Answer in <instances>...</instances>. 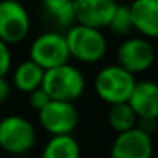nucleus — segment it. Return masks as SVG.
I'll use <instances>...</instances> for the list:
<instances>
[{"instance_id":"412c9836","label":"nucleus","mask_w":158,"mask_h":158,"mask_svg":"<svg viewBox=\"0 0 158 158\" xmlns=\"http://www.w3.org/2000/svg\"><path fill=\"white\" fill-rule=\"evenodd\" d=\"M11 95V82L6 79V76H0V106L8 101Z\"/></svg>"},{"instance_id":"423d86ee","label":"nucleus","mask_w":158,"mask_h":158,"mask_svg":"<svg viewBox=\"0 0 158 158\" xmlns=\"http://www.w3.org/2000/svg\"><path fill=\"white\" fill-rule=\"evenodd\" d=\"M31 31V17L19 0H0V40L16 45L23 42Z\"/></svg>"},{"instance_id":"ddd939ff","label":"nucleus","mask_w":158,"mask_h":158,"mask_svg":"<svg viewBox=\"0 0 158 158\" xmlns=\"http://www.w3.org/2000/svg\"><path fill=\"white\" fill-rule=\"evenodd\" d=\"M44 74H45L44 68H40L36 62L27 59V60L20 62L13 70V85L20 93H27L28 95L33 90L42 87Z\"/></svg>"},{"instance_id":"f257e3e1","label":"nucleus","mask_w":158,"mask_h":158,"mask_svg":"<svg viewBox=\"0 0 158 158\" xmlns=\"http://www.w3.org/2000/svg\"><path fill=\"white\" fill-rule=\"evenodd\" d=\"M65 40L73 57L82 64H98L107 54L109 42L102 30L84 27V25H71L65 33Z\"/></svg>"},{"instance_id":"6ab92c4d","label":"nucleus","mask_w":158,"mask_h":158,"mask_svg":"<svg viewBox=\"0 0 158 158\" xmlns=\"http://www.w3.org/2000/svg\"><path fill=\"white\" fill-rule=\"evenodd\" d=\"M13 67V53L11 47L0 40V76H8Z\"/></svg>"},{"instance_id":"4468645a","label":"nucleus","mask_w":158,"mask_h":158,"mask_svg":"<svg viewBox=\"0 0 158 158\" xmlns=\"http://www.w3.org/2000/svg\"><path fill=\"white\" fill-rule=\"evenodd\" d=\"M40 158H81V146L73 135L50 136L42 147Z\"/></svg>"},{"instance_id":"2eb2a0df","label":"nucleus","mask_w":158,"mask_h":158,"mask_svg":"<svg viewBox=\"0 0 158 158\" xmlns=\"http://www.w3.org/2000/svg\"><path fill=\"white\" fill-rule=\"evenodd\" d=\"M44 14L57 28H70L74 25L73 0H40Z\"/></svg>"},{"instance_id":"39448f33","label":"nucleus","mask_w":158,"mask_h":158,"mask_svg":"<svg viewBox=\"0 0 158 158\" xmlns=\"http://www.w3.org/2000/svg\"><path fill=\"white\" fill-rule=\"evenodd\" d=\"M28 59L36 62L45 71L70 60L65 34L59 31H45L39 34L30 45Z\"/></svg>"},{"instance_id":"aec40b11","label":"nucleus","mask_w":158,"mask_h":158,"mask_svg":"<svg viewBox=\"0 0 158 158\" xmlns=\"http://www.w3.org/2000/svg\"><path fill=\"white\" fill-rule=\"evenodd\" d=\"M136 129H139L143 133L152 136L156 132V129H158V119H153V118H138Z\"/></svg>"},{"instance_id":"1a4fd4ad","label":"nucleus","mask_w":158,"mask_h":158,"mask_svg":"<svg viewBox=\"0 0 158 158\" xmlns=\"http://www.w3.org/2000/svg\"><path fill=\"white\" fill-rule=\"evenodd\" d=\"M116 6V0H73L74 23L96 30L107 28Z\"/></svg>"},{"instance_id":"a211bd4d","label":"nucleus","mask_w":158,"mask_h":158,"mask_svg":"<svg viewBox=\"0 0 158 158\" xmlns=\"http://www.w3.org/2000/svg\"><path fill=\"white\" fill-rule=\"evenodd\" d=\"M51 101V98L48 96V93L40 87V89H36L33 90L31 93H28V104L33 110L36 112H40L48 102Z\"/></svg>"},{"instance_id":"20e7f679","label":"nucleus","mask_w":158,"mask_h":158,"mask_svg":"<svg viewBox=\"0 0 158 158\" xmlns=\"http://www.w3.org/2000/svg\"><path fill=\"white\" fill-rule=\"evenodd\" d=\"M37 141L34 124L22 115H6L0 119V149L10 155L28 153Z\"/></svg>"},{"instance_id":"f3484780","label":"nucleus","mask_w":158,"mask_h":158,"mask_svg":"<svg viewBox=\"0 0 158 158\" xmlns=\"http://www.w3.org/2000/svg\"><path fill=\"white\" fill-rule=\"evenodd\" d=\"M107 30L118 37H126L133 31V22H132V14H130V8L129 5H119L116 6Z\"/></svg>"},{"instance_id":"f03ea898","label":"nucleus","mask_w":158,"mask_h":158,"mask_svg":"<svg viewBox=\"0 0 158 158\" xmlns=\"http://www.w3.org/2000/svg\"><path fill=\"white\" fill-rule=\"evenodd\" d=\"M85 76L77 67L70 62L50 68L44 74L42 89L51 99L74 102L85 92Z\"/></svg>"},{"instance_id":"9b49d317","label":"nucleus","mask_w":158,"mask_h":158,"mask_svg":"<svg viewBox=\"0 0 158 158\" xmlns=\"http://www.w3.org/2000/svg\"><path fill=\"white\" fill-rule=\"evenodd\" d=\"M133 31L146 39H158V0H133L129 5Z\"/></svg>"},{"instance_id":"0eeeda50","label":"nucleus","mask_w":158,"mask_h":158,"mask_svg":"<svg viewBox=\"0 0 158 158\" xmlns=\"http://www.w3.org/2000/svg\"><path fill=\"white\" fill-rule=\"evenodd\" d=\"M155 54L156 50L149 39L141 36L127 37L116 48V64L135 76L155 65Z\"/></svg>"},{"instance_id":"7ed1b4c3","label":"nucleus","mask_w":158,"mask_h":158,"mask_svg":"<svg viewBox=\"0 0 158 158\" xmlns=\"http://www.w3.org/2000/svg\"><path fill=\"white\" fill-rule=\"evenodd\" d=\"M136 79L132 73L119 67L118 64L102 67L93 81V89L96 96L109 106L127 102Z\"/></svg>"},{"instance_id":"dca6fc26","label":"nucleus","mask_w":158,"mask_h":158,"mask_svg":"<svg viewBox=\"0 0 158 158\" xmlns=\"http://www.w3.org/2000/svg\"><path fill=\"white\" fill-rule=\"evenodd\" d=\"M136 121H138V116L133 112V109L129 106V102L113 104L110 106L107 112V123L116 133H123V132L135 129Z\"/></svg>"},{"instance_id":"6e6552de","label":"nucleus","mask_w":158,"mask_h":158,"mask_svg":"<svg viewBox=\"0 0 158 158\" xmlns=\"http://www.w3.org/2000/svg\"><path fill=\"white\" fill-rule=\"evenodd\" d=\"M40 127L50 135H73L79 124V112L74 102L51 99L40 112H37Z\"/></svg>"},{"instance_id":"f8f14e48","label":"nucleus","mask_w":158,"mask_h":158,"mask_svg":"<svg viewBox=\"0 0 158 158\" xmlns=\"http://www.w3.org/2000/svg\"><path fill=\"white\" fill-rule=\"evenodd\" d=\"M127 102L138 118L158 119V82L150 79L136 81Z\"/></svg>"},{"instance_id":"4be33fe9","label":"nucleus","mask_w":158,"mask_h":158,"mask_svg":"<svg viewBox=\"0 0 158 158\" xmlns=\"http://www.w3.org/2000/svg\"><path fill=\"white\" fill-rule=\"evenodd\" d=\"M155 65H156V70H158V50H156V54H155Z\"/></svg>"},{"instance_id":"9d476101","label":"nucleus","mask_w":158,"mask_h":158,"mask_svg":"<svg viewBox=\"0 0 158 158\" xmlns=\"http://www.w3.org/2000/svg\"><path fill=\"white\" fill-rule=\"evenodd\" d=\"M152 136L143 133L136 127L123 133H116L110 146V158H152Z\"/></svg>"}]
</instances>
